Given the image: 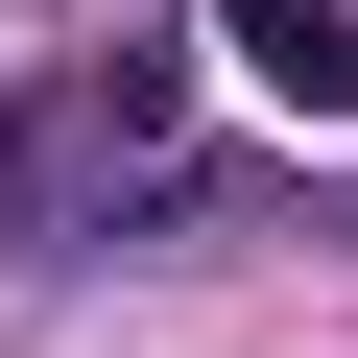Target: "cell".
<instances>
[{
	"label": "cell",
	"mask_w": 358,
	"mask_h": 358,
	"mask_svg": "<svg viewBox=\"0 0 358 358\" xmlns=\"http://www.w3.org/2000/svg\"><path fill=\"white\" fill-rule=\"evenodd\" d=\"M96 215H167V72H72L48 120H0V263Z\"/></svg>",
	"instance_id": "1"
},
{
	"label": "cell",
	"mask_w": 358,
	"mask_h": 358,
	"mask_svg": "<svg viewBox=\"0 0 358 358\" xmlns=\"http://www.w3.org/2000/svg\"><path fill=\"white\" fill-rule=\"evenodd\" d=\"M215 48H239L263 96H310V120H358V24H334V0H215Z\"/></svg>",
	"instance_id": "2"
}]
</instances>
